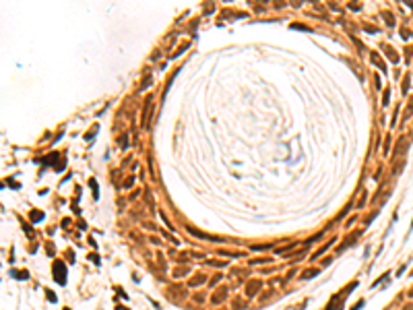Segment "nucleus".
<instances>
[{"mask_svg": "<svg viewBox=\"0 0 413 310\" xmlns=\"http://www.w3.org/2000/svg\"><path fill=\"white\" fill-rule=\"evenodd\" d=\"M54 279H56L60 285H66V265L62 261H56L54 263Z\"/></svg>", "mask_w": 413, "mask_h": 310, "instance_id": "obj_1", "label": "nucleus"}, {"mask_svg": "<svg viewBox=\"0 0 413 310\" xmlns=\"http://www.w3.org/2000/svg\"><path fill=\"white\" fill-rule=\"evenodd\" d=\"M260 287H262V283L258 281V279H252V281H248V283H246V294L250 296V298H252V296L258 292V289H260Z\"/></svg>", "mask_w": 413, "mask_h": 310, "instance_id": "obj_2", "label": "nucleus"}, {"mask_svg": "<svg viewBox=\"0 0 413 310\" xmlns=\"http://www.w3.org/2000/svg\"><path fill=\"white\" fill-rule=\"evenodd\" d=\"M31 215H33V217H31V219H33V221H39V219L44 217V213H37V211H33V213H31Z\"/></svg>", "mask_w": 413, "mask_h": 310, "instance_id": "obj_6", "label": "nucleus"}, {"mask_svg": "<svg viewBox=\"0 0 413 310\" xmlns=\"http://www.w3.org/2000/svg\"><path fill=\"white\" fill-rule=\"evenodd\" d=\"M46 296L50 298V302H56V296H54V292H50V289H46Z\"/></svg>", "mask_w": 413, "mask_h": 310, "instance_id": "obj_7", "label": "nucleus"}, {"mask_svg": "<svg viewBox=\"0 0 413 310\" xmlns=\"http://www.w3.org/2000/svg\"><path fill=\"white\" fill-rule=\"evenodd\" d=\"M225 294H227V292H225V287H223V289H219V292L213 296V302H215V304H219V302H221V298H225Z\"/></svg>", "mask_w": 413, "mask_h": 310, "instance_id": "obj_5", "label": "nucleus"}, {"mask_svg": "<svg viewBox=\"0 0 413 310\" xmlns=\"http://www.w3.org/2000/svg\"><path fill=\"white\" fill-rule=\"evenodd\" d=\"M186 271H188V269H178V271H176V273H174V275H184Z\"/></svg>", "mask_w": 413, "mask_h": 310, "instance_id": "obj_8", "label": "nucleus"}, {"mask_svg": "<svg viewBox=\"0 0 413 310\" xmlns=\"http://www.w3.org/2000/svg\"><path fill=\"white\" fill-rule=\"evenodd\" d=\"M318 273H320V269H308V271H304V273H302V279H310V277L318 275Z\"/></svg>", "mask_w": 413, "mask_h": 310, "instance_id": "obj_3", "label": "nucleus"}, {"mask_svg": "<svg viewBox=\"0 0 413 310\" xmlns=\"http://www.w3.org/2000/svg\"><path fill=\"white\" fill-rule=\"evenodd\" d=\"M12 277H27V271L25 273H12Z\"/></svg>", "mask_w": 413, "mask_h": 310, "instance_id": "obj_9", "label": "nucleus"}, {"mask_svg": "<svg viewBox=\"0 0 413 310\" xmlns=\"http://www.w3.org/2000/svg\"><path fill=\"white\" fill-rule=\"evenodd\" d=\"M205 279H206V277H205V275H196V277H194V279H190V283H188V285H192V287H196V285H201V283H202V281H205Z\"/></svg>", "mask_w": 413, "mask_h": 310, "instance_id": "obj_4", "label": "nucleus"}]
</instances>
